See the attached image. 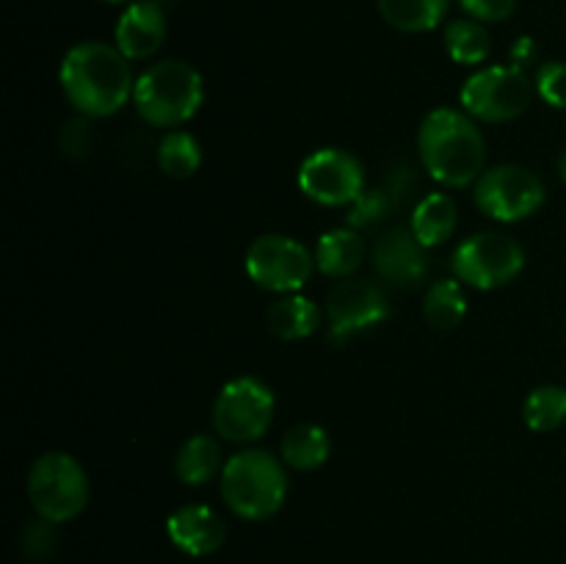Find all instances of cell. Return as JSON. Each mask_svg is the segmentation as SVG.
I'll return each instance as SVG.
<instances>
[{
  "mask_svg": "<svg viewBox=\"0 0 566 564\" xmlns=\"http://www.w3.org/2000/svg\"><path fill=\"white\" fill-rule=\"evenodd\" d=\"M59 81L72 108L86 119L114 116L136 92L130 59L105 42H81L66 50Z\"/></svg>",
  "mask_w": 566,
  "mask_h": 564,
  "instance_id": "cell-1",
  "label": "cell"
},
{
  "mask_svg": "<svg viewBox=\"0 0 566 564\" xmlns=\"http://www.w3.org/2000/svg\"><path fill=\"white\" fill-rule=\"evenodd\" d=\"M420 160L437 182L464 188L479 180L486 164L484 133L473 116L453 108H434L420 125Z\"/></svg>",
  "mask_w": 566,
  "mask_h": 564,
  "instance_id": "cell-2",
  "label": "cell"
},
{
  "mask_svg": "<svg viewBox=\"0 0 566 564\" xmlns=\"http://www.w3.org/2000/svg\"><path fill=\"white\" fill-rule=\"evenodd\" d=\"M287 495L285 462L263 448H247L227 459L221 470V498L243 520L276 514Z\"/></svg>",
  "mask_w": 566,
  "mask_h": 564,
  "instance_id": "cell-3",
  "label": "cell"
},
{
  "mask_svg": "<svg viewBox=\"0 0 566 564\" xmlns=\"http://www.w3.org/2000/svg\"><path fill=\"white\" fill-rule=\"evenodd\" d=\"M133 103L147 125L177 127L202 108L205 81L186 61H158L138 75Z\"/></svg>",
  "mask_w": 566,
  "mask_h": 564,
  "instance_id": "cell-4",
  "label": "cell"
},
{
  "mask_svg": "<svg viewBox=\"0 0 566 564\" xmlns=\"http://www.w3.org/2000/svg\"><path fill=\"white\" fill-rule=\"evenodd\" d=\"M28 498L39 518L50 523L75 520L88 503L86 470L70 453H42L28 473Z\"/></svg>",
  "mask_w": 566,
  "mask_h": 564,
  "instance_id": "cell-5",
  "label": "cell"
},
{
  "mask_svg": "<svg viewBox=\"0 0 566 564\" xmlns=\"http://www.w3.org/2000/svg\"><path fill=\"white\" fill-rule=\"evenodd\" d=\"M274 393L254 376H238L221 387L213 404V429L227 442H258L274 420Z\"/></svg>",
  "mask_w": 566,
  "mask_h": 564,
  "instance_id": "cell-6",
  "label": "cell"
},
{
  "mask_svg": "<svg viewBox=\"0 0 566 564\" xmlns=\"http://www.w3.org/2000/svg\"><path fill=\"white\" fill-rule=\"evenodd\" d=\"M525 265V252L514 238L503 232H475L451 258V269L459 282L475 291H495L517 280Z\"/></svg>",
  "mask_w": 566,
  "mask_h": 564,
  "instance_id": "cell-7",
  "label": "cell"
},
{
  "mask_svg": "<svg viewBox=\"0 0 566 564\" xmlns=\"http://www.w3.org/2000/svg\"><path fill=\"white\" fill-rule=\"evenodd\" d=\"M464 114L481 122H509L528 111L534 100V83L517 66H486L468 77L462 86Z\"/></svg>",
  "mask_w": 566,
  "mask_h": 564,
  "instance_id": "cell-8",
  "label": "cell"
},
{
  "mask_svg": "<svg viewBox=\"0 0 566 564\" xmlns=\"http://www.w3.org/2000/svg\"><path fill=\"white\" fill-rule=\"evenodd\" d=\"M247 274L258 288L271 293H296L313 276L315 254L291 236H260L247 249Z\"/></svg>",
  "mask_w": 566,
  "mask_h": 564,
  "instance_id": "cell-9",
  "label": "cell"
},
{
  "mask_svg": "<svg viewBox=\"0 0 566 564\" xmlns=\"http://www.w3.org/2000/svg\"><path fill=\"white\" fill-rule=\"evenodd\" d=\"M473 197L495 221H523L545 205V182L525 166L503 164L479 177Z\"/></svg>",
  "mask_w": 566,
  "mask_h": 564,
  "instance_id": "cell-10",
  "label": "cell"
},
{
  "mask_svg": "<svg viewBox=\"0 0 566 564\" xmlns=\"http://www.w3.org/2000/svg\"><path fill=\"white\" fill-rule=\"evenodd\" d=\"M296 180L304 197L313 202L324 208H343L357 202L365 191V166L346 149L324 147L302 160Z\"/></svg>",
  "mask_w": 566,
  "mask_h": 564,
  "instance_id": "cell-11",
  "label": "cell"
},
{
  "mask_svg": "<svg viewBox=\"0 0 566 564\" xmlns=\"http://www.w3.org/2000/svg\"><path fill=\"white\" fill-rule=\"evenodd\" d=\"M326 318H329V341L340 346V343L385 324L390 318V302L374 282L343 280L332 288L329 299H326Z\"/></svg>",
  "mask_w": 566,
  "mask_h": 564,
  "instance_id": "cell-12",
  "label": "cell"
},
{
  "mask_svg": "<svg viewBox=\"0 0 566 564\" xmlns=\"http://www.w3.org/2000/svg\"><path fill=\"white\" fill-rule=\"evenodd\" d=\"M374 265L381 280L415 288L429 274V249L415 238L412 227H390L374 247Z\"/></svg>",
  "mask_w": 566,
  "mask_h": 564,
  "instance_id": "cell-13",
  "label": "cell"
},
{
  "mask_svg": "<svg viewBox=\"0 0 566 564\" xmlns=\"http://www.w3.org/2000/svg\"><path fill=\"white\" fill-rule=\"evenodd\" d=\"M116 48L130 61L149 59L166 39V14L155 0H136L122 11L116 22Z\"/></svg>",
  "mask_w": 566,
  "mask_h": 564,
  "instance_id": "cell-14",
  "label": "cell"
},
{
  "mask_svg": "<svg viewBox=\"0 0 566 564\" xmlns=\"http://www.w3.org/2000/svg\"><path fill=\"white\" fill-rule=\"evenodd\" d=\"M166 534L188 556H210L224 542V523L210 506H182L166 520Z\"/></svg>",
  "mask_w": 566,
  "mask_h": 564,
  "instance_id": "cell-15",
  "label": "cell"
},
{
  "mask_svg": "<svg viewBox=\"0 0 566 564\" xmlns=\"http://www.w3.org/2000/svg\"><path fill=\"white\" fill-rule=\"evenodd\" d=\"M321 318L318 304L298 293H285L265 310V326L280 341H304L318 330Z\"/></svg>",
  "mask_w": 566,
  "mask_h": 564,
  "instance_id": "cell-16",
  "label": "cell"
},
{
  "mask_svg": "<svg viewBox=\"0 0 566 564\" xmlns=\"http://www.w3.org/2000/svg\"><path fill=\"white\" fill-rule=\"evenodd\" d=\"M365 260V241L357 236V230L343 227V230L324 232L315 243V265L326 276L346 280L363 265Z\"/></svg>",
  "mask_w": 566,
  "mask_h": 564,
  "instance_id": "cell-17",
  "label": "cell"
},
{
  "mask_svg": "<svg viewBox=\"0 0 566 564\" xmlns=\"http://www.w3.org/2000/svg\"><path fill=\"white\" fill-rule=\"evenodd\" d=\"M457 224H459L457 202H453L448 194H440V191L420 199V202L415 205L412 221H409L415 238H418L426 249L446 243L448 238L457 232Z\"/></svg>",
  "mask_w": 566,
  "mask_h": 564,
  "instance_id": "cell-18",
  "label": "cell"
},
{
  "mask_svg": "<svg viewBox=\"0 0 566 564\" xmlns=\"http://www.w3.org/2000/svg\"><path fill=\"white\" fill-rule=\"evenodd\" d=\"M221 468V442L210 435H193L180 446L175 459V473L182 484L202 487L216 479Z\"/></svg>",
  "mask_w": 566,
  "mask_h": 564,
  "instance_id": "cell-19",
  "label": "cell"
},
{
  "mask_svg": "<svg viewBox=\"0 0 566 564\" xmlns=\"http://www.w3.org/2000/svg\"><path fill=\"white\" fill-rule=\"evenodd\" d=\"M282 462L293 470H315L329 459L332 442L318 424H296L282 437Z\"/></svg>",
  "mask_w": 566,
  "mask_h": 564,
  "instance_id": "cell-20",
  "label": "cell"
},
{
  "mask_svg": "<svg viewBox=\"0 0 566 564\" xmlns=\"http://www.w3.org/2000/svg\"><path fill=\"white\" fill-rule=\"evenodd\" d=\"M387 25L403 33L434 31L448 14V0H379Z\"/></svg>",
  "mask_w": 566,
  "mask_h": 564,
  "instance_id": "cell-21",
  "label": "cell"
},
{
  "mask_svg": "<svg viewBox=\"0 0 566 564\" xmlns=\"http://www.w3.org/2000/svg\"><path fill=\"white\" fill-rule=\"evenodd\" d=\"M423 315L434 330H457L462 318L468 315V299H464L462 282L440 280L426 291Z\"/></svg>",
  "mask_w": 566,
  "mask_h": 564,
  "instance_id": "cell-22",
  "label": "cell"
},
{
  "mask_svg": "<svg viewBox=\"0 0 566 564\" xmlns=\"http://www.w3.org/2000/svg\"><path fill=\"white\" fill-rule=\"evenodd\" d=\"M446 50L457 64L475 66L486 61L492 50V39L486 33L484 22L479 20H453L446 28Z\"/></svg>",
  "mask_w": 566,
  "mask_h": 564,
  "instance_id": "cell-23",
  "label": "cell"
},
{
  "mask_svg": "<svg viewBox=\"0 0 566 564\" xmlns=\"http://www.w3.org/2000/svg\"><path fill=\"white\" fill-rule=\"evenodd\" d=\"M158 166L166 177L186 180L202 166V147L186 130L166 133L164 142L158 144Z\"/></svg>",
  "mask_w": 566,
  "mask_h": 564,
  "instance_id": "cell-24",
  "label": "cell"
},
{
  "mask_svg": "<svg viewBox=\"0 0 566 564\" xmlns=\"http://www.w3.org/2000/svg\"><path fill=\"white\" fill-rule=\"evenodd\" d=\"M523 420L531 431H553L566 420V387L545 385L531 390L523 404Z\"/></svg>",
  "mask_w": 566,
  "mask_h": 564,
  "instance_id": "cell-25",
  "label": "cell"
},
{
  "mask_svg": "<svg viewBox=\"0 0 566 564\" xmlns=\"http://www.w3.org/2000/svg\"><path fill=\"white\" fill-rule=\"evenodd\" d=\"M396 197L390 194V188L385 182H379L376 188H365L359 194V199L354 205H348L346 221L352 230H365V227H374L376 221L385 219L392 208H396Z\"/></svg>",
  "mask_w": 566,
  "mask_h": 564,
  "instance_id": "cell-26",
  "label": "cell"
},
{
  "mask_svg": "<svg viewBox=\"0 0 566 564\" xmlns=\"http://www.w3.org/2000/svg\"><path fill=\"white\" fill-rule=\"evenodd\" d=\"M55 547H59L55 523L39 518L25 525V531H22V553H25L31 562H48L55 553Z\"/></svg>",
  "mask_w": 566,
  "mask_h": 564,
  "instance_id": "cell-27",
  "label": "cell"
},
{
  "mask_svg": "<svg viewBox=\"0 0 566 564\" xmlns=\"http://www.w3.org/2000/svg\"><path fill=\"white\" fill-rule=\"evenodd\" d=\"M536 92L553 108H566V61H547L539 66Z\"/></svg>",
  "mask_w": 566,
  "mask_h": 564,
  "instance_id": "cell-28",
  "label": "cell"
},
{
  "mask_svg": "<svg viewBox=\"0 0 566 564\" xmlns=\"http://www.w3.org/2000/svg\"><path fill=\"white\" fill-rule=\"evenodd\" d=\"M464 14L479 22H503L514 14L517 0H459Z\"/></svg>",
  "mask_w": 566,
  "mask_h": 564,
  "instance_id": "cell-29",
  "label": "cell"
},
{
  "mask_svg": "<svg viewBox=\"0 0 566 564\" xmlns=\"http://www.w3.org/2000/svg\"><path fill=\"white\" fill-rule=\"evenodd\" d=\"M61 149H64L70 158H83L92 147V130H88V122L86 119H72L61 127Z\"/></svg>",
  "mask_w": 566,
  "mask_h": 564,
  "instance_id": "cell-30",
  "label": "cell"
},
{
  "mask_svg": "<svg viewBox=\"0 0 566 564\" xmlns=\"http://www.w3.org/2000/svg\"><path fill=\"white\" fill-rule=\"evenodd\" d=\"M509 59H512V66L525 72V66H531L536 61V42L531 36H520L517 42L509 50Z\"/></svg>",
  "mask_w": 566,
  "mask_h": 564,
  "instance_id": "cell-31",
  "label": "cell"
},
{
  "mask_svg": "<svg viewBox=\"0 0 566 564\" xmlns=\"http://www.w3.org/2000/svg\"><path fill=\"white\" fill-rule=\"evenodd\" d=\"M558 177H562V182L566 186V149L562 153V158H558Z\"/></svg>",
  "mask_w": 566,
  "mask_h": 564,
  "instance_id": "cell-32",
  "label": "cell"
},
{
  "mask_svg": "<svg viewBox=\"0 0 566 564\" xmlns=\"http://www.w3.org/2000/svg\"><path fill=\"white\" fill-rule=\"evenodd\" d=\"M103 3H136V0H103Z\"/></svg>",
  "mask_w": 566,
  "mask_h": 564,
  "instance_id": "cell-33",
  "label": "cell"
},
{
  "mask_svg": "<svg viewBox=\"0 0 566 564\" xmlns=\"http://www.w3.org/2000/svg\"><path fill=\"white\" fill-rule=\"evenodd\" d=\"M564 326H566V315H564Z\"/></svg>",
  "mask_w": 566,
  "mask_h": 564,
  "instance_id": "cell-34",
  "label": "cell"
}]
</instances>
